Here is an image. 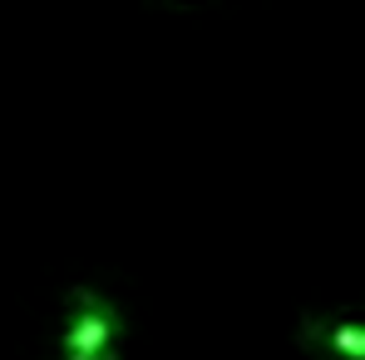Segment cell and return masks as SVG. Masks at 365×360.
Here are the masks:
<instances>
[{
	"label": "cell",
	"instance_id": "obj_1",
	"mask_svg": "<svg viewBox=\"0 0 365 360\" xmlns=\"http://www.w3.org/2000/svg\"><path fill=\"white\" fill-rule=\"evenodd\" d=\"M74 311L64 326V360H114L119 356V306L99 292H74Z\"/></svg>",
	"mask_w": 365,
	"mask_h": 360
},
{
	"label": "cell",
	"instance_id": "obj_2",
	"mask_svg": "<svg viewBox=\"0 0 365 360\" xmlns=\"http://www.w3.org/2000/svg\"><path fill=\"white\" fill-rule=\"evenodd\" d=\"M321 336H326V346H331L336 356L365 360V326H326Z\"/></svg>",
	"mask_w": 365,
	"mask_h": 360
}]
</instances>
